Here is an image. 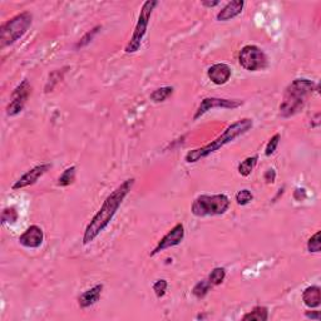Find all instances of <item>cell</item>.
Segmentation results:
<instances>
[{"label": "cell", "mask_w": 321, "mask_h": 321, "mask_svg": "<svg viewBox=\"0 0 321 321\" xmlns=\"http://www.w3.org/2000/svg\"><path fill=\"white\" fill-rule=\"evenodd\" d=\"M267 319H269V310L265 306H255L250 313L245 314V315L242 316L243 321H266Z\"/></svg>", "instance_id": "17"}, {"label": "cell", "mask_w": 321, "mask_h": 321, "mask_svg": "<svg viewBox=\"0 0 321 321\" xmlns=\"http://www.w3.org/2000/svg\"><path fill=\"white\" fill-rule=\"evenodd\" d=\"M258 156H252V157H247L242 161V162L238 165V173L243 177H247L251 174V172L254 171L255 166L257 163Z\"/></svg>", "instance_id": "18"}, {"label": "cell", "mask_w": 321, "mask_h": 321, "mask_svg": "<svg viewBox=\"0 0 321 321\" xmlns=\"http://www.w3.org/2000/svg\"><path fill=\"white\" fill-rule=\"evenodd\" d=\"M50 168H52L50 163H42V165L35 166V167H33L32 170H29V171L24 173L21 178L18 179L17 182L12 186V188L13 190H21V188L34 185V183H37L38 179L49 171Z\"/></svg>", "instance_id": "11"}, {"label": "cell", "mask_w": 321, "mask_h": 321, "mask_svg": "<svg viewBox=\"0 0 321 321\" xmlns=\"http://www.w3.org/2000/svg\"><path fill=\"white\" fill-rule=\"evenodd\" d=\"M252 126H254V122H252L251 118H242L240 119V121H236L235 123H232V125H230L229 127L226 128L221 136H218L216 139H214L209 145L190 150V152L186 154L185 161L187 163L198 162V161H201L202 158H206V157H209L210 154L217 152V150L222 148L223 146L229 145V143H231L232 141H235V139L238 138V137L246 134L249 130H251Z\"/></svg>", "instance_id": "2"}, {"label": "cell", "mask_w": 321, "mask_h": 321, "mask_svg": "<svg viewBox=\"0 0 321 321\" xmlns=\"http://www.w3.org/2000/svg\"><path fill=\"white\" fill-rule=\"evenodd\" d=\"M167 286H168V284H167V281H166V280H158V281H157L156 284L153 285V291H154V294H156L157 298L161 299V298H163V296H165L166 290H167Z\"/></svg>", "instance_id": "29"}, {"label": "cell", "mask_w": 321, "mask_h": 321, "mask_svg": "<svg viewBox=\"0 0 321 321\" xmlns=\"http://www.w3.org/2000/svg\"><path fill=\"white\" fill-rule=\"evenodd\" d=\"M157 5H158V1H156V0H148V1L143 3L133 34H132L130 41L126 45V53H136L139 50L143 38H145L146 33H147L148 23H150V17H152V13H153L154 8Z\"/></svg>", "instance_id": "6"}, {"label": "cell", "mask_w": 321, "mask_h": 321, "mask_svg": "<svg viewBox=\"0 0 321 321\" xmlns=\"http://www.w3.org/2000/svg\"><path fill=\"white\" fill-rule=\"evenodd\" d=\"M319 89V84L306 78L294 79L287 86L284 93V98L280 105V116L282 118H290L296 116L304 109L306 99Z\"/></svg>", "instance_id": "3"}, {"label": "cell", "mask_w": 321, "mask_h": 321, "mask_svg": "<svg viewBox=\"0 0 321 321\" xmlns=\"http://www.w3.org/2000/svg\"><path fill=\"white\" fill-rule=\"evenodd\" d=\"M243 6H245V1L242 0H234V1H230V3L226 4L222 8V10L217 13L216 18L218 21H227L230 19H234L237 15H240L243 10Z\"/></svg>", "instance_id": "14"}, {"label": "cell", "mask_w": 321, "mask_h": 321, "mask_svg": "<svg viewBox=\"0 0 321 321\" xmlns=\"http://www.w3.org/2000/svg\"><path fill=\"white\" fill-rule=\"evenodd\" d=\"M102 29L101 25H97L96 28H93L92 30H89V32H87L86 34L83 35V37L81 38L78 41V43L75 44V49H79V48H84V46H87L88 44L90 43V42L94 39V37H96L97 34H98L99 30Z\"/></svg>", "instance_id": "22"}, {"label": "cell", "mask_w": 321, "mask_h": 321, "mask_svg": "<svg viewBox=\"0 0 321 321\" xmlns=\"http://www.w3.org/2000/svg\"><path fill=\"white\" fill-rule=\"evenodd\" d=\"M231 201L226 194H201L193 201L191 212L196 217L221 216L229 210Z\"/></svg>", "instance_id": "5"}, {"label": "cell", "mask_w": 321, "mask_h": 321, "mask_svg": "<svg viewBox=\"0 0 321 321\" xmlns=\"http://www.w3.org/2000/svg\"><path fill=\"white\" fill-rule=\"evenodd\" d=\"M32 93V86H30L28 79H24L21 84H18V87L13 90L10 103L6 107V114L9 117H15L19 113L23 112L24 107L26 105V101L29 98Z\"/></svg>", "instance_id": "8"}, {"label": "cell", "mask_w": 321, "mask_h": 321, "mask_svg": "<svg viewBox=\"0 0 321 321\" xmlns=\"http://www.w3.org/2000/svg\"><path fill=\"white\" fill-rule=\"evenodd\" d=\"M183 238H185V226L182 223H177L173 229H171L167 234L161 238V241L158 242L154 250L150 252V256H154V255L159 254L161 251H165L167 249H171V247L178 246L179 243L182 242Z\"/></svg>", "instance_id": "10"}, {"label": "cell", "mask_w": 321, "mask_h": 321, "mask_svg": "<svg viewBox=\"0 0 321 321\" xmlns=\"http://www.w3.org/2000/svg\"><path fill=\"white\" fill-rule=\"evenodd\" d=\"M220 0H216V1H202V5L206 6V8H214V6L220 5Z\"/></svg>", "instance_id": "33"}, {"label": "cell", "mask_w": 321, "mask_h": 321, "mask_svg": "<svg viewBox=\"0 0 321 321\" xmlns=\"http://www.w3.org/2000/svg\"><path fill=\"white\" fill-rule=\"evenodd\" d=\"M302 301L310 309H315L320 306L321 302V290L319 286H309L302 292Z\"/></svg>", "instance_id": "16"}, {"label": "cell", "mask_w": 321, "mask_h": 321, "mask_svg": "<svg viewBox=\"0 0 321 321\" xmlns=\"http://www.w3.org/2000/svg\"><path fill=\"white\" fill-rule=\"evenodd\" d=\"M18 220V211L15 207H6L1 214V223L3 225H13Z\"/></svg>", "instance_id": "24"}, {"label": "cell", "mask_w": 321, "mask_h": 321, "mask_svg": "<svg viewBox=\"0 0 321 321\" xmlns=\"http://www.w3.org/2000/svg\"><path fill=\"white\" fill-rule=\"evenodd\" d=\"M252 200H254V194H252L251 191L247 190V188L241 190V191H238L237 194H236V202L240 206L249 205Z\"/></svg>", "instance_id": "27"}, {"label": "cell", "mask_w": 321, "mask_h": 321, "mask_svg": "<svg viewBox=\"0 0 321 321\" xmlns=\"http://www.w3.org/2000/svg\"><path fill=\"white\" fill-rule=\"evenodd\" d=\"M263 179L266 181V183H274L275 182L276 179V172L274 168H270V170H267L266 172H265V176H263Z\"/></svg>", "instance_id": "31"}, {"label": "cell", "mask_w": 321, "mask_h": 321, "mask_svg": "<svg viewBox=\"0 0 321 321\" xmlns=\"http://www.w3.org/2000/svg\"><path fill=\"white\" fill-rule=\"evenodd\" d=\"M306 318L315 319V320H320V311H306Z\"/></svg>", "instance_id": "32"}, {"label": "cell", "mask_w": 321, "mask_h": 321, "mask_svg": "<svg viewBox=\"0 0 321 321\" xmlns=\"http://www.w3.org/2000/svg\"><path fill=\"white\" fill-rule=\"evenodd\" d=\"M75 166H72V167H68L67 170H64L63 173L59 176L58 182L57 185L61 186V187H68L72 183H74L75 181Z\"/></svg>", "instance_id": "19"}, {"label": "cell", "mask_w": 321, "mask_h": 321, "mask_svg": "<svg viewBox=\"0 0 321 321\" xmlns=\"http://www.w3.org/2000/svg\"><path fill=\"white\" fill-rule=\"evenodd\" d=\"M238 62H240L241 67L249 72L263 70L269 65L267 55L261 48L256 45L243 46L238 54Z\"/></svg>", "instance_id": "7"}, {"label": "cell", "mask_w": 321, "mask_h": 321, "mask_svg": "<svg viewBox=\"0 0 321 321\" xmlns=\"http://www.w3.org/2000/svg\"><path fill=\"white\" fill-rule=\"evenodd\" d=\"M64 72H65L64 69H58V70H54L53 73H50L49 79H48V82H46V86H45V93H49L54 89V87L57 86V83H58V82L63 78Z\"/></svg>", "instance_id": "23"}, {"label": "cell", "mask_w": 321, "mask_h": 321, "mask_svg": "<svg viewBox=\"0 0 321 321\" xmlns=\"http://www.w3.org/2000/svg\"><path fill=\"white\" fill-rule=\"evenodd\" d=\"M207 77L216 86H222V84L227 83L231 78V68L225 63L214 64L207 70Z\"/></svg>", "instance_id": "13"}, {"label": "cell", "mask_w": 321, "mask_h": 321, "mask_svg": "<svg viewBox=\"0 0 321 321\" xmlns=\"http://www.w3.org/2000/svg\"><path fill=\"white\" fill-rule=\"evenodd\" d=\"M211 284L209 282V280H203L201 281V282H198V284L196 285V286L192 289V294H193L196 298L198 299H202L205 298L207 294H209L210 289H211Z\"/></svg>", "instance_id": "25"}, {"label": "cell", "mask_w": 321, "mask_h": 321, "mask_svg": "<svg viewBox=\"0 0 321 321\" xmlns=\"http://www.w3.org/2000/svg\"><path fill=\"white\" fill-rule=\"evenodd\" d=\"M320 231H316L315 234L309 238L307 241V250L309 252H320L321 250V240H320Z\"/></svg>", "instance_id": "26"}, {"label": "cell", "mask_w": 321, "mask_h": 321, "mask_svg": "<svg viewBox=\"0 0 321 321\" xmlns=\"http://www.w3.org/2000/svg\"><path fill=\"white\" fill-rule=\"evenodd\" d=\"M33 23V15L29 12H23L14 15L0 28V46L4 49L5 46L12 45L19 41L30 28Z\"/></svg>", "instance_id": "4"}, {"label": "cell", "mask_w": 321, "mask_h": 321, "mask_svg": "<svg viewBox=\"0 0 321 321\" xmlns=\"http://www.w3.org/2000/svg\"><path fill=\"white\" fill-rule=\"evenodd\" d=\"M173 87L158 88V89H156L150 94V101L154 102V103H161V102H165L166 99L170 98V97L173 94Z\"/></svg>", "instance_id": "20"}, {"label": "cell", "mask_w": 321, "mask_h": 321, "mask_svg": "<svg viewBox=\"0 0 321 321\" xmlns=\"http://www.w3.org/2000/svg\"><path fill=\"white\" fill-rule=\"evenodd\" d=\"M306 197H307V194H306V190H305V188L298 187L295 191H294V198H295L296 201H299V202H300V201H304Z\"/></svg>", "instance_id": "30"}, {"label": "cell", "mask_w": 321, "mask_h": 321, "mask_svg": "<svg viewBox=\"0 0 321 321\" xmlns=\"http://www.w3.org/2000/svg\"><path fill=\"white\" fill-rule=\"evenodd\" d=\"M134 182H136L134 178L126 179L125 182H122L114 191H112V193L108 194L107 198L102 203L101 209L93 216L90 222L88 223V226L84 230L83 238H82L83 245H88V243L93 242L97 238V236L102 231H105L106 227L112 222L113 217L121 207L122 202L125 201L128 193L132 191Z\"/></svg>", "instance_id": "1"}, {"label": "cell", "mask_w": 321, "mask_h": 321, "mask_svg": "<svg viewBox=\"0 0 321 321\" xmlns=\"http://www.w3.org/2000/svg\"><path fill=\"white\" fill-rule=\"evenodd\" d=\"M226 278V270L223 267H214L211 271V274L209 275V282L211 284V286H218L223 282Z\"/></svg>", "instance_id": "21"}, {"label": "cell", "mask_w": 321, "mask_h": 321, "mask_svg": "<svg viewBox=\"0 0 321 321\" xmlns=\"http://www.w3.org/2000/svg\"><path fill=\"white\" fill-rule=\"evenodd\" d=\"M44 240L43 230L37 225H32L25 230L19 237V243L26 249H38L42 246Z\"/></svg>", "instance_id": "12"}, {"label": "cell", "mask_w": 321, "mask_h": 321, "mask_svg": "<svg viewBox=\"0 0 321 321\" xmlns=\"http://www.w3.org/2000/svg\"><path fill=\"white\" fill-rule=\"evenodd\" d=\"M280 141H281V134L280 133H276L275 136H272L271 138H270L269 142H267L266 148H265V156L270 157V156H272V154L275 153V150H276V148H278Z\"/></svg>", "instance_id": "28"}, {"label": "cell", "mask_w": 321, "mask_h": 321, "mask_svg": "<svg viewBox=\"0 0 321 321\" xmlns=\"http://www.w3.org/2000/svg\"><path fill=\"white\" fill-rule=\"evenodd\" d=\"M243 105V101L240 99H225V98H216V97H207V98L202 99L200 107L194 113L193 119L197 121L198 118L206 114L209 110L212 109H236V108L241 107Z\"/></svg>", "instance_id": "9"}, {"label": "cell", "mask_w": 321, "mask_h": 321, "mask_svg": "<svg viewBox=\"0 0 321 321\" xmlns=\"http://www.w3.org/2000/svg\"><path fill=\"white\" fill-rule=\"evenodd\" d=\"M102 290H103V285L99 284L93 286L92 289L84 291L81 296L78 298V305L82 309H88V307L93 306L97 304L101 299Z\"/></svg>", "instance_id": "15"}]
</instances>
